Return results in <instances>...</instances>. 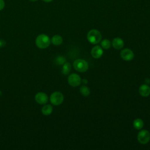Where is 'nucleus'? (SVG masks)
Wrapping results in <instances>:
<instances>
[{
    "instance_id": "obj_1",
    "label": "nucleus",
    "mask_w": 150,
    "mask_h": 150,
    "mask_svg": "<svg viewBox=\"0 0 150 150\" xmlns=\"http://www.w3.org/2000/svg\"><path fill=\"white\" fill-rule=\"evenodd\" d=\"M35 43L38 47L40 49H45L50 45V39L47 35L45 34H40L36 38Z\"/></svg>"
},
{
    "instance_id": "obj_2",
    "label": "nucleus",
    "mask_w": 150,
    "mask_h": 150,
    "mask_svg": "<svg viewBox=\"0 0 150 150\" xmlns=\"http://www.w3.org/2000/svg\"><path fill=\"white\" fill-rule=\"evenodd\" d=\"M87 38L90 43L95 45L100 42L102 36L99 30L97 29H91L88 32Z\"/></svg>"
},
{
    "instance_id": "obj_3",
    "label": "nucleus",
    "mask_w": 150,
    "mask_h": 150,
    "mask_svg": "<svg viewBox=\"0 0 150 150\" xmlns=\"http://www.w3.org/2000/svg\"><path fill=\"white\" fill-rule=\"evenodd\" d=\"M73 67L79 72H85L88 69V63L83 59H77L73 63Z\"/></svg>"
},
{
    "instance_id": "obj_4",
    "label": "nucleus",
    "mask_w": 150,
    "mask_h": 150,
    "mask_svg": "<svg viewBox=\"0 0 150 150\" xmlns=\"http://www.w3.org/2000/svg\"><path fill=\"white\" fill-rule=\"evenodd\" d=\"M64 100L63 95L59 91L53 92L50 97V101L51 103L54 105H60Z\"/></svg>"
},
{
    "instance_id": "obj_5",
    "label": "nucleus",
    "mask_w": 150,
    "mask_h": 150,
    "mask_svg": "<svg viewBox=\"0 0 150 150\" xmlns=\"http://www.w3.org/2000/svg\"><path fill=\"white\" fill-rule=\"evenodd\" d=\"M138 141L142 144H147L150 140V133L146 129L140 131L137 135Z\"/></svg>"
},
{
    "instance_id": "obj_6",
    "label": "nucleus",
    "mask_w": 150,
    "mask_h": 150,
    "mask_svg": "<svg viewBox=\"0 0 150 150\" xmlns=\"http://www.w3.org/2000/svg\"><path fill=\"white\" fill-rule=\"evenodd\" d=\"M68 83L72 87H77L80 86L81 83V77L76 73H73L69 76L67 79Z\"/></svg>"
},
{
    "instance_id": "obj_7",
    "label": "nucleus",
    "mask_w": 150,
    "mask_h": 150,
    "mask_svg": "<svg viewBox=\"0 0 150 150\" xmlns=\"http://www.w3.org/2000/svg\"><path fill=\"white\" fill-rule=\"evenodd\" d=\"M121 58L125 61H131L134 57V52L129 49H123L120 53Z\"/></svg>"
},
{
    "instance_id": "obj_8",
    "label": "nucleus",
    "mask_w": 150,
    "mask_h": 150,
    "mask_svg": "<svg viewBox=\"0 0 150 150\" xmlns=\"http://www.w3.org/2000/svg\"><path fill=\"white\" fill-rule=\"evenodd\" d=\"M35 99L36 103H38V104H45L48 101V97L47 94H46L45 93L39 92L35 95Z\"/></svg>"
},
{
    "instance_id": "obj_9",
    "label": "nucleus",
    "mask_w": 150,
    "mask_h": 150,
    "mask_svg": "<svg viewBox=\"0 0 150 150\" xmlns=\"http://www.w3.org/2000/svg\"><path fill=\"white\" fill-rule=\"evenodd\" d=\"M103 54V49L99 46H94L91 50V54L95 59H98L101 57Z\"/></svg>"
},
{
    "instance_id": "obj_10",
    "label": "nucleus",
    "mask_w": 150,
    "mask_h": 150,
    "mask_svg": "<svg viewBox=\"0 0 150 150\" xmlns=\"http://www.w3.org/2000/svg\"><path fill=\"white\" fill-rule=\"evenodd\" d=\"M139 93L142 97H147L150 94V87L146 84H142L139 88Z\"/></svg>"
},
{
    "instance_id": "obj_11",
    "label": "nucleus",
    "mask_w": 150,
    "mask_h": 150,
    "mask_svg": "<svg viewBox=\"0 0 150 150\" xmlns=\"http://www.w3.org/2000/svg\"><path fill=\"white\" fill-rule=\"evenodd\" d=\"M112 46L116 49H121L123 47L124 43L122 39L120 38H115L112 42Z\"/></svg>"
},
{
    "instance_id": "obj_12",
    "label": "nucleus",
    "mask_w": 150,
    "mask_h": 150,
    "mask_svg": "<svg viewBox=\"0 0 150 150\" xmlns=\"http://www.w3.org/2000/svg\"><path fill=\"white\" fill-rule=\"evenodd\" d=\"M52 111H53V107L50 104H46L42 108V112L45 115H49L51 114Z\"/></svg>"
},
{
    "instance_id": "obj_13",
    "label": "nucleus",
    "mask_w": 150,
    "mask_h": 150,
    "mask_svg": "<svg viewBox=\"0 0 150 150\" xmlns=\"http://www.w3.org/2000/svg\"><path fill=\"white\" fill-rule=\"evenodd\" d=\"M51 41H52V43L54 45L58 46V45H60L62 44V43L63 42V39L60 35H56L52 37Z\"/></svg>"
},
{
    "instance_id": "obj_14",
    "label": "nucleus",
    "mask_w": 150,
    "mask_h": 150,
    "mask_svg": "<svg viewBox=\"0 0 150 150\" xmlns=\"http://www.w3.org/2000/svg\"><path fill=\"white\" fill-rule=\"evenodd\" d=\"M71 69V66L70 63L69 62H65L62 67V72L64 75H67L70 73Z\"/></svg>"
},
{
    "instance_id": "obj_15",
    "label": "nucleus",
    "mask_w": 150,
    "mask_h": 150,
    "mask_svg": "<svg viewBox=\"0 0 150 150\" xmlns=\"http://www.w3.org/2000/svg\"><path fill=\"white\" fill-rule=\"evenodd\" d=\"M133 126L136 129H141L144 126V122L141 119L137 118L133 122Z\"/></svg>"
},
{
    "instance_id": "obj_16",
    "label": "nucleus",
    "mask_w": 150,
    "mask_h": 150,
    "mask_svg": "<svg viewBox=\"0 0 150 150\" xmlns=\"http://www.w3.org/2000/svg\"><path fill=\"white\" fill-rule=\"evenodd\" d=\"M80 93L84 96H88L90 94V90L89 88L86 86H83L80 88Z\"/></svg>"
},
{
    "instance_id": "obj_17",
    "label": "nucleus",
    "mask_w": 150,
    "mask_h": 150,
    "mask_svg": "<svg viewBox=\"0 0 150 150\" xmlns=\"http://www.w3.org/2000/svg\"><path fill=\"white\" fill-rule=\"evenodd\" d=\"M101 46L104 49H108L111 47V42L108 39H104L101 42Z\"/></svg>"
},
{
    "instance_id": "obj_18",
    "label": "nucleus",
    "mask_w": 150,
    "mask_h": 150,
    "mask_svg": "<svg viewBox=\"0 0 150 150\" xmlns=\"http://www.w3.org/2000/svg\"><path fill=\"white\" fill-rule=\"evenodd\" d=\"M66 62V59L62 56H59L56 59V63L57 64H63Z\"/></svg>"
},
{
    "instance_id": "obj_19",
    "label": "nucleus",
    "mask_w": 150,
    "mask_h": 150,
    "mask_svg": "<svg viewBox=\"0 0 150 150\" xmlns=\"http://www.w3.org/2000/svg\"><path fill=\"white\" fill-rule=\"evenodd\" d=\"M5 6V2L4 0H0V11L3 10Z\"/></svg>"
},
{
    "instance_id": "obj_20",
    "label": "nucleus",
    "mask_w": 150,
    "mask_h": 150,
    "mask_svg": "<svg viewBox=\"0 0 150 150\" xmlns=\"http://www.w3.org/2000/svg\"><path fill=\"white\" fill-rule=\"evenodd\" d=\"M42 1H43V2H46V3H49V2H51L52 1H53V0H42Z\"/></svg>"
},
{
    "instance_id": "obj_21",
    "label": "nucleus",
    "mask_w": 150,
    "mask_h": 150,
    "mask_svg": "<svg viewBox=\"0 0 150 150\" xmlns=\"http://www.w3.org/2000/svg\"><path fill=\"white\" fill-rule=\"evenodd\" d=\"M83 82L84 84H87L88 81H87V80L86 79H83Z\"/></svg>"
},
{
    "instance_id": "obj_22",
    "label": "nucleus",
    "mask_w": 150,
    "mask_h": 150,
    "mask_svg": "<svg viewBox=\"0 0 150 150\" xmlns=\"http://www.w3.org/2000/svg\"><path fill=\"white\" fill-rule=\"evenodd\" d=\"M29 1H31V2H36V1H38V0H29Z\"/></svg>"
}]
</instances>
